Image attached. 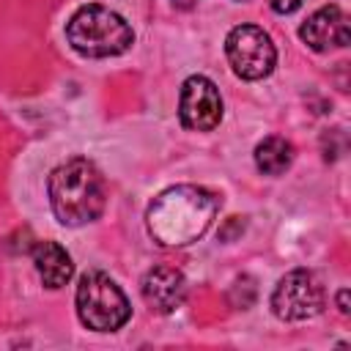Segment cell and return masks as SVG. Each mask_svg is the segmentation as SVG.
<instances>
[{
	"label": "cell",
	"instance_id": "cell-1",
	"mask_svg": "<svg viewBox=\"0 0 351 351\" xmlns=\"http://www.w3.org/2000/svg\"><path fill=\"white\" fill-rule=\"evenodd\" d=\"M219 195L206 186L178 184L154 197L145 211L148 233L162 247H184L197 241L219 211Z\"/></svg>",
	"mask_w": 351,
	"mask_h": 351
},
{
	"label": "cell",
	"instance_id": "cell-2",
	"mask_svg": "<svg viewBox=\"0 0 351 351\" xmlns=\"http://www.w3.org/2000/svg\"><path fill=\"white\" fill-rule=\"evenodd\" d=\"M49 203L60 225H88L104 211V176L88 159H69L49 173Z\"/></svg>",
	"mask_w": 351,
	"mask_h": 351
},
{
	"label": "cell",
	"instance_id": "cell-3",
	"mask_svg": "<svg viewBox=\"0 0 351 351\" xmlns=\"http://www.w3.org/2000/svg\"><path fill=\"white\" fill-rule=\"evenodd\" d=\"M66 38L71 49L85 58H112L132 47L134 33L118 11L88 3L71 14L66 25Z\"/></svg>",
	"mask_w": 351,
	"mask_h": 351
},
{
	"label": "cell",
	"instance_id": "cell-4",
	"mask_svg": "<svg viewBox=\"0 0 351 351\" xmlns=\"http://www.w3.org/2000/svg\"><path fill=\"white\" fill-rule=\"evenodd\" d=\"M77 315L93 332H115L129 321L132 304L110 274L88 271L77 285Z\"/></svg>",
	"mask_w": 351,
	"mask_h": 351
},
{
	"label": "cell",
	"instance_id": "cell-5",
	"mask_svg": "<svg viewBox=\"0 0 351 351\" xmlns=\"http://www.w3.org/2000/svg\"><path fill=\"white\" fill-rule=\"evenodd\" d=\"M225 55L233 74L241 80H263L277 63L274 41L258 25H236L225 38Z\"/></svg>",
	"mask_w": 351,
	"mask_h": 351
},
{
	"label": "cell",
	"instance_id": "cell-6",
	"mask_svg": "<svg viewBox=\"0 0 351 351\" xmlns=\"http://www.w3.org/2000/svg\"><path fill=\"white\" fill-rule=\"evenodd\" d=\"M324 302H326L324 285L307 269L288 271L277 282V288L271 293V310H274V315L280 321H307V318H315L324 310Z\"/></svg>",
	"mask_w": 351,
	"mask_h": 351
},
{
	"label": "cell",
	"instance_id": "cell-7",
	"mask_svg": "<svg viewBox=\"0 0 351 351\" xmlns=\"http://www.w3.org/2000/svg\"><path fill=\"white\" fill-rule=\"evenodd\" d=\"M178 118L192 132H211L214 126H219V121H222V96H219V88L208 77L192 74L181 85Z\"/></svg>",
	"mask_w": 351,
	"mask_h": 351
},
{
	"label": "cell",
	"instance_id": "cell-8",
	"mask_svg": "<svg viewBox=\"0 0 351 351\" xmlns=\"http://www.w3.org/2000/svg\"><path fill=\"white\" fill-rule=\"evenodd\" d=\"M299 38L310 49H315V52H329V49L346 47L351 41V25H348L346 11L340 5H324V8H318L299 27Z\"/></svg>",
	"mask_w": 351,
	"mask_h": 351
},
{
	"label": "cell",
	"instance_id": "cell-9",
	"mask_svg": "<svg viewBox=\"0 0 351 351\" xmlns=\"http://www.w3.org/2000/svg\"><path fill=\"white\" fill-rule=\"evenodd\" d=\"M140 291H143V299L145 304L154 310V313H173L184 304L186 299V280L178 269L173 266H154L145 271L143 282H140Z\"/></svg>",
	"mask_w": 351,
	"mask_h": 351
},
{
	"label": "cell",
	"instance_id": "cell-10",
	"mask_svg": "<svg viewBox=\"0 0 351 351\" xmlns=\"http://www.w3.org/2000/svg\"><path fill=\"white\" fill-rule=\"evenodd\" d=\"M33 263H36V271H38L41 282L52 291L63 288L74 274L71 255L58 241H38L33 247Z\"/></svg>",
	"mask_w": 351,
	"mask_h": 351
},
{
	"label": "cell",
	"instance_id": "cell-11",
	"mask_svg": "<svg viewBox=\"0 0 351 351\" xmlns=\"http://www.w3.org/2000/svg\"><path fill=\"white\" fill-rule=\"evenodd\" d=\"M291 162H293V145L285 137L271 134V137H266V140H261L255 145V165L266 176L285 173L291 167Z\"/></svg>",
	"mask_w": 351,
	"mask_h": 351
},
{
	"label": "cell",
	"instance_id": "cell-12",
	"mask_svg": "<svg viewBox=\"0 0 351 351\" xmlns=\"http://www.w3.org/2000/svg\"><path fill=\"white\" fill-rule=\"evenodd\" d=\"M302 3H304V0H269L271 11H277V14H291V11H296Z\"/></svg>",
	"mask_w": 351,
	"mask_h": 351
},
{
	"label": "cell",
	"instance_id": "cell-13",
	"mask_svg": "<svg viewBox=\"0 0 351 351\" xmlns=\"http://www.w3.org/2000/svg\"><path fill=\"white\" fill-rule=\"evenodd\" d=\"M337 307H340L343 315H348V291H346V288L337 293Z\"/></svg>",
	"mask_w": 351,
	"mask_h": 351
}]
</instances>
